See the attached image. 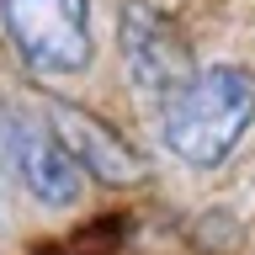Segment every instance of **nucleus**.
Masks as SVG:
<instances>
[{
  "label": "nucleus",
  "mask_w": 255,
  "mask_h": 255,
  "mask_svg": "<svg viewBox=\"0 0 255 255\" xmlns=\"http://www.w3.org/2000/svg\"><path fill=\"white\" fill-rule=\"evenodd\" d=\"M255 117V75L239 64H213L207 75H191L181 96L165 107V143L175 159L197 170H213Z\"/></svg>",
  "instance_id": "1"
},
{
  "label": "nucleus",
  "mask_w": 255,
  "mask_h": 255,
  "mask_svg": "<svg viewBox=\"0 0 255 255\" xmlns=\"http://www.w3.org/2000/svg\"><path fill=\"white\" fill-rule=\"evenodd\" d=\"M0 21L16 53L43 75H75L96 53L91 0H0Z\"/></svg>",
  "instance_id": "2"
},
{
  "label": "nucleus",
  "mask_w": 255,
  "mask_h": 255,
  "mask_svg": "<svg viewBox=\"0 0 255 255\" xmlns=\"http://www.w3.org/2000/svg\"><path fill=\"white\" fill-rule=\"evenodd\" d=\"M117 32H123V59H128V69H133L143 96L170 101V96H181V85L197 75V69H191V48L181 43L175 21H165L149 0H128Z\"/></svg>",
  "instance_id": "3"
},
{
  "label": "nucleus",
  "mask_w": 255,
  "mask_h": 255,
  "mask_svg": "<svg viewBox=\"0 0 255 255\" xmlns=\"http://www.w3.org/2000/svg\"><path fill=\"white\" fill-rule=\"evenodd\" d=\"M0 159L43 207H69L80 197V165L53 128H37L27 117H0Z\"/></svg>",
  "instance_id": "4"
},
{
  "label": "nucleus",
  "mask_w": 255,
  "mask_h": 255,
  "mask_svg": "<svg viewBox=\"0 0 255 255\" xmlns=\"http://www.w3.org/2000/svg\"><path fill=\"white\" fill-rule=\"evenodd\" d=\"M48 117H53L59 143L75 154V165H85L91 175H101L107 186H128V181L143 175L138 149H128L112 128H101L96 117H85L80 107H69V101H48Z\"/></svg>",
  "instance_id": "5"
}]
</instances>
